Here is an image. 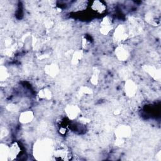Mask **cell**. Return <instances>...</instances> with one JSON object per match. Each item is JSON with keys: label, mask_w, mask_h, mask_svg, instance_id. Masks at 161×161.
<instances>
[{"label": "cell", "mask_w": 161, "mask_h": 161, "mask_svg": "<svg viewBox=\"0 0 161 161\" xmlns=\"http://www.w3.org/2000/svg\"><path fill=\"white\" fill-rule=\"evenodd\" d=\"M53 155L54 157H56L57 159H60V160H65L67 159L66 158L69 156L68 153L65 148H58L56 150L53 151Z\"/></svg>", "instance_id": "8"}, {"label": "cell", "mask_w": 161, "mask_h": 161, "mask_svg": "<svg viewBox=\"0 0 161 161\" xmlns=\"http://www.w3.org/2000/svg\"><path fill=\"white\" fill-rule=\"evenodd\" d=\"M79 108L77 106L72 105V106H69L67 107L65 111H66L68 116L70 118L74 119L77 116V114L79 113Z\"/></svg>", "instance_id": "9"}, {"label": "cell", "mask_w": 161, "mask_h": 161, "mask_svg": "<svg viewBox=\"0 0 161 161\" xmlns=\"http://www.w3.org/2000/svg\"><path fill=\"white\" fill-rule=\"evenodd\" d=\"M33 118V114L31 111H26L23 112L19 116V121L23 123H28Z\"/></svg>", "instance_id": "7"}, {"label": "cell", "mask_w": 161, "mask_h": 161, "mask_svg": "<svg viewBox=\"0 0 161 161\" xmlns=\"http://www.w3.org/2000/svg\"><path fill=\"white\" fill-rule=\"evenodd\" d=\"M111 20L108 17H105L100 24V31L103 34H107L111 30Z\"/></svg>", "instance_id": "4"}, {"label": "cell", "mask_w": 161, "mask_h": 161, "mask_svg": "<svg viewBox=\"0 0 161 161\" xmlns=\"http://www.w3.org/2000/svg\"><path fill=\"white\" fill-rule=\"evenodd\" d=\"M130 130L126 127V126H124V127H121L120 129L118 131V134L120 135L121 137H125V136H126L129 133H130Z\"/></svg>", "instance_id": "11"}, {"label": "cell", "mask_w": 161, "mask_h": 161, "mask_svg": "<svg viewBox=\"0 0 161 161\" xmlns=\"http://www.w3.org/2000/svg\"><path fill=\"white\" fill-rule=\"evenodd\" d=\"M21 149L19 145L16 142L12 143L8 148V158L12 160L18 157Z\"/></svg>", "instance_id": "2"}, {"label": "cell", "mask_w": 161, "mask_h": 161, "mask_svg": "<svg viewBox=\"0 0 161 161\" xmlns=\"http://www.w3.org/2000/svg\"><path fill=\"white\" fill-rule=\"evenodd\" d=\"M115 53L118 59L120 60H125L129 57V51L125 46H119L115 50Z\"/></svg>", "instance_id": "3"}, {"label": "cell", "mask_w": 161, "mask_h": 161, "mask_svg": "<svg viewBox=\"0 0 161 161\" xmlns=\"http://www.w3.org/2000/svg\"><path fill=\"white\" fill-rule=\"evenodd\" d=\"M136 85L134 82L129 80L125 84V92L128 96H133L136 91Z\"/></svg>", "instance_id": "6"}, {"label": "cell", "mask_w": 161, "mask_h": 161, "mask_svg": "<svg viewBox=\"0 0 161 161\" xmlns=\"http://www.w3.org/2000/svg\"><path fill=\"white\" fill-rule=\"evenodd\" d=\"M127 36L126 28L123 25H119L117 28L116 30H115L114 38L117 40V41H123L126 38Z\"/></svg>", "instance_id": "5"}, {"label": "cell", "mask_w": 161, "mask_h": 161, "mask_svg": "<svg viewBox=\"0 0 161 161\" xmlns=\"http://www.w3.org/2000/svg\"><path fill=\"white\" fill-rule=\"evenodd\" d=\"M51 144L47 142H41L36 147V154L37 157L45 158L51 154Z\"/></svg>", "instance_id": "1"}, {"label": "cell", "mask_w": 161, "mask_h": 161, "mask_svg": "<svg viewBox=\"0 0 161 161\" xmlns=\"http://www.w3.org/2000/svg\"><path fill=\"white\" fill-rule=\"evenodd\" d=\"M92 9L97 13H103L106 9V6L101 1H94L92 5Z\"/></svg>", "instance_id": "10"}, {"label": "cell", "mask_w": 161, "mask_h": 161, "mask_svg": "<svg viewBox=\"0 0 161 161\" xmlns=\"http://www.w3.org/2000/svg\"><path fill=\"white\" fill-rule=\"evenodd\" d=\"M40 97L45 99L50 98L51 97V92L48 89H45L43 90H42L41 92H40Z\"/></svg>", "instance_id": "12"}]
</instances>
